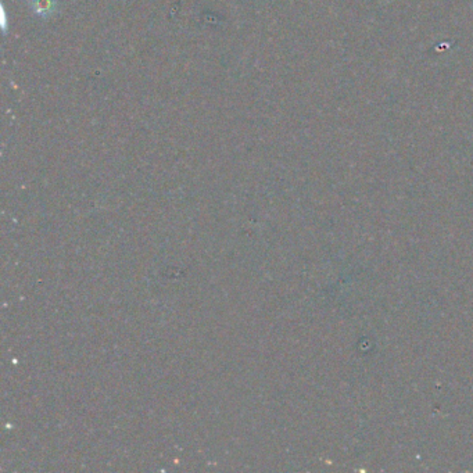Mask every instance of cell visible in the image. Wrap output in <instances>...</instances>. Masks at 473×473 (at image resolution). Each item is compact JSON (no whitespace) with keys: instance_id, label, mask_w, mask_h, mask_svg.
<instances>
[{"instance_id":"6da1fadb","label":"cell","mask_w":473,"mask_h":473,"mask_svg":"<svg viewBox=\"0 0 473 473\" xmlns=\"http://www.w3.org/2000/svg\"><path fill=\"white\" fill-rule=\"evenodd\" d=\"M31 4H32V8L36 11V14L47 15L51 11H54L56 1L54 0H32Z\"/></svg>"}]
</instances>
